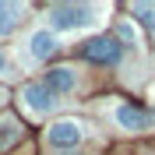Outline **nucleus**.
<instances>
[{
    "label": "nucleus",
    "instance_id": "nucleus-6",
    "mask_svg": "<svg viewBox=\"0 0 155 155\" xmlns=\"http://www.w3.org/2000/svg\"><path fill=\"white\" fill-rule=\"evenodd\" d=\"M42 85H46L53 95H64V92H71V88L78 85V74L71 67H49V74H46Z\"/></svg>",
    "mask_w": 155,
    "mask_h": 155
},
{
    "label": "nucleus",
    "instance_id": "nucleus-5",
    "mask_svg": "<svg viewBox=\"0 0 155 155\" xmlns=\"http://www.w3.org/2000/svg\"><path fill=\"white\" fill-rule=\"evenodd\" d=\"M21 99H25V102H28V109H35V113H46V109L57 106V95H53L46 85H25Z\"/></svg>",
    "mask_w": 155,
    "mask_h": 155
},
{
    "label": "nucleus",
    "instance_id": "nucleus-8",
    "mask_svg": "<svg viewBox=\"0 0 155 155\" xmlns=\"http://www.w3.org/2000/svg\"><path fill=\"white\" fill-rule=\"evenodd\" d=\"M21 21V7L18 4H0V35H11Z\"/></svg>",
    "mask_w": 155,
    "mask_h": 155
},
{
    "label": "nucleus",
    "instance_id": "nucleus-10",
    "mask_svg": "<svg viewBox=\"0 0 155 155\" xmlns=\"http://www.w3.org/2000/svg\"><path fill=\"white\" fill-rule=\"evenodd\" d=\"M120 39H127V42H134V28H130V25H120Z\"/></svg>",
    "mask_w": 155,
    "mask_h": 155
},
{
    "label": "nucleus",
    "instance_id": "nucleus-3",
    "mask_svg": "<svg viewBox=\"0 0 155 155\" xmlns=\"http://www.w3.org/2000/svg\"><path fill=\"white\" fill-rule=\"evenodd\" d=\"M81 137H85V127L78 124V120H57V124H49V130H46V141L53 148H78Z\"/></svg>",
    "mask_w": 155,
    "mask_h": 155
},
{
    "label": "nucleus",
    "instance_id": "nucleus-7",
    "mask_svg": "<svg viewBox=\"0 0 155 155\" xmlns=\"http://www.w3.org/2000/svg\"><path fill=\"white\" fill-rule=\"evenodd\" d=\"M53 49H57V35H53L49 28H39V32H32V39H28V53H32L35 60H46L49 53H53Z\"/></svg>",
    "mask_w": 155,
    "mask_h": 155
},
{
    "label": "nucleus",
    "instance_id": "nucleus-11",
    "mask_svg": "<svg viewBox=\"0 0 155 155\" xmlns=\"http://www.w3.org/2000/svg\"><path fill=\"white\" fill-rule=\"evenodd\" d=\"M4 67H7V60H4V53H0V71H4Z\"/></svg>",
    "mask_w": 155,
    "mask_h": 155
},
{
    "label": "nucleus",
    "instance_id": "nucleus-9",
    "mask_svg": "<svg viewBox=\"0 0 155 155\" xmlns=\"http://www.w3.org/2000/svg\"><path fill=\"white\" fill-rule=\"evenodd\" d=\"M134 18L141 21L148 32H155V4H134Z\"/></svg>",
    "mask_w": 155,
    "mask_h": 155
},
{
    "label": "nucleus",
    "instance_id": "nucleus-1",
    "mask_svg": "<svg viewBox=\"0 0 155 155\" xmlns=\"http://www.w3.org/2000/svg\"><path fill=\"white\" fill-rule=\"evenodd\" d=\"M95 21V11L85 4H53L49 7V25L57 32H78Z\"/></svg>",
    "mask_w": 155,
    "mask_h": 155
},
{
    "label": "nucleus",
    "instance_id": "nucleus-4",
    "mask_svg": "<svg viewBox=\"0 0 155 155\" xmlns=\"http://www.w3.org/2000/svg\"><path fill=\"white\" fill-rule=\"evenodd\" d=\"M116 124L127 127V130H148L155 124V113L134 106V102H124V106H116Z\"/></svg>",
    "mask_w": 155,
    "mask_h": 155
},
{
    "label": "nucleus",
    "instance_id": "nucleus-2",
    "mask_svg": "<svg viewBox=\"0 0 155 155\" xmlns=\"http://www.w3.org/2000/svg\"><path fill=\"white\" fill-rule=\"evenodd\" d=\"M120 53L124 49H120V42L113 35H95L81 46V57L92 60V64H120Z\"/></svg>",
    "mask_w": 155,
    "mask_h": 155
}]
</instances>
